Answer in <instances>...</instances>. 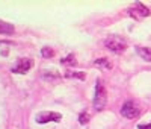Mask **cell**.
<instances>
[{"label":"cell","mask_w":151,"mask_h":129,"mask_svg":"<svg viewBox=\"0 0 151 129\" xmlns=\"http://www.w3.org/2000/svg\"><path fill=\"white\" fill-rule=\"evenodd\" d=\"M138 128H139V129H151V123H150V125H139Z\"/></svg>","instance_id":"15"},{"label":"cell","mask_w":151,"mask_h":129,"mask_svg":"<svg viewBox=\"0 0 151 129\" xmlns=\"http://www.w3.org/2000/svg\"><path fill=\"white\" fill-rule=\"evenodd\" d=\"M95 65H100V67H106V68H112V64L107 61V58H100L95 61Z\"/></svg>","instance_id":"11"},{"label":"cell","mask_w":151,"mask_h":129,"mask_svg":"<svg viewBox=\"0 0 151 129\" xmlns=\"http://www.w3.org/2000/svg\"><path fill=\"white\" fill-rule=\"evenodd\" d=\"M41 55H42L44 58H51L53 55H55V52H53V49H51V47H42Z\"/></svg>","instance_id":"13"},{"label":"cell","mask_w":151,"mask_h":129,"mask_svg":"<svg viewBox=\"0 0 151 129\" xmlns=\"http://www.w3.org/2000/svg\"><path fill=\"white\" fill-rule=\"evenodd\" d=\"M130 14L135 17V18H142V17H148L150 15V9H148V8H145L142 3H136L130 9Z\"/></svg>","instance_id":"6"},{"label":"cell","mask_w":151,"mask_h":129,"mask_svg":"<svg viewBox=\"0 0 151 129\" xmlns=\"http://www.w3.org/2000/svg\"><path fill=\"white\" fill-rule=\"evenodd\" d=\"M106 47H107L109 50H112V52H115V53H119V52H122V50H126V47H127V43H126V40H122L121 37H117V35H112V37H109L107 40H106Z\"/></svg>","instance_id":"2"},{"label":"cell","mask_w":151,"mask_h":129,"mask_svg":"<svg viewBox=\"0 0 151 129\" xmlns=\"http://www.w3.org/2000/svg\"><path fill=\"white\" fill-rule=\"evenodd\" d=\"M32 65H33V61L30 58H21V59H18V62L12 67V73L24 74V73H27L30 70Z\"/></svg>","instance_id":"4"},{"label":"cell","mask_w":151,"mask_h":129,"mask_svg":"<svg viewBox=\"0 0 151 129\" xmlns=\"http://www.w3.org/2000/svg\"><path fill=\"white\" fill-rule=\"evenodd\" d=\"M62 116L59 113H51V111H44V113H39L37 116V122L44 125V123H48V122H60Z\"/></svg>","instance_id":"5"},{"label":"cell","mask_w":151,"mask_h":129,"mask_svg":"<svg viewBox=\"0 0 151 129\" xmlns=\"http://www.w3.org/2000/svg\"><path fill=\"white\" fill-rule=\"evenodd\" d=\"M106 102H107V96H106V90L103 87V84L100 81H97L95 85V97H94V108L97 111H100L106 106Z\"/></svg>","instance_id":"1"},{"label":"cell","mask_w":151,"mask_h":129,"mask_svg":"<svg viewBox=\"0 0 151 129\" xmlns=\"http://www.w3.org/2000/svg\"><path fill=\"white\" fill-rule=\"evenodd\" d=\"M12 32H14V26L11 23H6V21L0 20V33H3V35H11Z\"/></svg>","instance_id":"8"},{"label":"cell","mask_w":151,"mask_h":129,"mask_svg":"<svg viewBox=\"0 0 151 129\" xmlns=\"http://www.w3.org/2000/svg\"><path fill=\"white\" fill-rule=\"evenodd\" d=\"M136 52L139 53V56H140L142 59H145V61L151 62V49H150V47H138Z\"/></svg>","instance_id":"7"},{"label":"cell","mask_w":151,"mask_h":129,"mask_svg":"<svg viewBox=\"0 0 151 129\" xmlns=\"http://www.w3.org/2000/svg\"><path fill=\"white\" fill-rule=\"evenodd\" d=\"M139 108H138V105L135 102H126L122 105V108H121V114L126 117V118H136L138 116H139Z\"/></svg>","instance_id":"3"},{"label":"cell","mask_w":151,"mask_h":129,"mask_svg":"<svg viewBox=\"0 0 151 129\" xmlns=\"http://www.w3.org/2000/svg\"><path fill=\"white\" fill-rule=\"evenodd\" d=\"M42 77H44V79H48V81H58V79H60L62 76L59 73H56V70H53V72L44 70L42 72Z\"/></svg>","instance_id":"9"},{"label":"cell","mask_w":151,"mask_h":129,"mask_svg":"<svg viewBox=\"0 0 151 129\" xmlns=\"http://www.w3.org/2000/svg\"><path fill=\"white\" fill-rule=\"evenodd\" d=\"M60 62L65 64V65H74L76 64V58H74V55H68L67 58H62Z\"/></svg>","instance_id":"12"},{"label":"cell","mask_w":151,"mask_h":129,"mask_svg":"<svg viewBox=\"0 0 151 129\" xmlns=\"http://www.w3.org/2000/svg\"><path fill=\"white\" fill-rule=\"evenodd\" d=\"M88 120H89V116H88L86 113H82L80 117H79V122H80V125H86Z\"/></svg>","instance_id":"14"},{"label":"cell","mask_w":151,"mask_h":129,"mask_svg":"<svg viewBox=\"0 0 151 129\" xmlns=\"http://www.w3.org/2000/svg\"><path fill=\"white\" fill-rule=\"evenodd\" d=\"M65 77H76V79L83 81L86 76H85L83 72H67V73H65Z\"/></svg>","instance_id":"10"}]
</instances>
